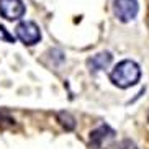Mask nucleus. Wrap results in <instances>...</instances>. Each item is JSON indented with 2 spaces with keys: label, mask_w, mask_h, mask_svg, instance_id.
<instances>
[{
  "label": "nucleus",
  "mask_w": 149,
  "mask_h": 149,
  "mask_svg": "<svg viewBox=\"0 0 149 149\" xmlns=\"http://www.w3.org/2000/svg\"><path fill=\"white\" fill-rule=\"evenodd\" d=\"M141 79V69L134 61L125 59V61L118 62L115 69L110 74V80L113 82V85L120 88H130L133 85L139 82Z\"/></svg>",
  "instance_id": "f257e3e1"
},
{
  "label": "nucleus",
  "mask_w": 149,
  "mask_h": 149,
  "mask_svg": "<svg viewBox=\"0 0 149 149\" xmlns=\"http://www.w3.org/2000/svg\"><path fill=\"white\" fill-rule=\"evenodd\" d=\"M57 121L61 123V126L66 128L67 131H72L75 128V120L69 111H59L57 113Z\"/></svg>",
  "instance_id": "0eeeda50"
},
{
  "label": "nucleus",
  "mask_w": 149,
  "mask_h": 149,
  "mask_svg": "<svg viewBox=\"0 0 149 149\" xmlns=\"http://www.w3.org/2000/svg\"><path fill=\"white\" fill-rule=\"evenodd\" d=\"M115 149H138V146H136L131 139H123L115 146Z\"/></svg>",
  "instance_id": "6e6552de"
},
{
  "label": "nucleus",
  "mask_w": 149,
  "mask_h": 149,
  "mask_svg": "<svg viewBox=\"0 0 149 149\" xmlns=\"http://www.w3.org/2000/svg\"><path fill=\"white\" fill-rule=\"evenodd\" d=\"M25 12L26 8L22 0H0V15L8 22L20 20Z\"/></svg>",
  "instance_id": "39448f33"
},
{
  "label": "nucleus",
  "mask_w": 149,
  "mask_h": 149,
  "mask_svg": "<svg viewBox=\"0 0 149 149\" xmlns=\"http://www.w3.org/2000/svg\"><path fill=\"white\" fill-rule=\"evenodd\" d=\"M115 141V131L108 125H102L90 133V148L92 149H108Z\"/></svg>",
  "instance_id": "20e7f679"
},
{
  "label": "nucleus",
  "mask_w": 149,
  "mask_h": 149,
  "mask_svg": "<svg viewBox=\"0 0 149 149\" xmlns=\"http://www.w3.org/2000/svg\"><path fill=\"white\" fill-rule=\"evenodd\" d=\"M0 40H3L7 41V43H15V38L12 35H10L8 31L5 30L3 26H0Z\"/></svg>",
  "instance_id": "1a4fd4ad"
},
{
  "label": "nucleus",
  "mask_w": 149,
  "mask_h": 149,
  "mask_svg": "<svg viewBox=\"0 0 149 149\" xmlns=\"http://www.w3.org/2000/svg\"><path fill=\"white\" fill-rule=\"evenodd\" d=\"M139 12L138 0H113V13L121 23L134 20Z\"/></svg>",
  "instance_id": "7ed1b4c3"
},
{
  "label": "nucleus",
  "mask_w": 149,
  "mask_h": 149,
  "mask_svg": "<svg viewBox=\"0 0 149 149\" xmlns=\"http://www.w3.org/2000/svg\"><path fill=\"white\" fill-rule=\"evenodd\" d=\"M17 38L26 46H33V44L40 43L41 40V30L35 22H20L15 28Z\"/></svg>",
  "instance_id": "f03ea898"
},
{
  "label": "nucleus",
  "mask_w": 149,
  "mask_h": 149,
  "mask_svg": "<svg viewBox=\"0 0 149 149\" xmlns=\"http://www.w3.org/2000/svg\"><path fill=\"white\" fill-rule=\"evenodd\" d=\"M111 59H113L111 53L103 51V53H98V54H95V56H92L90 59H87V67L92 70V72H98V70L108 67Z\"/></svg>",
  "instance_id": "423d86ee"
},
{
  "label": "nucleus",
  "mask_w": 149,
  "mask_h": 149,
  "mask_svg": "<svg viewBox=\"0 0 149 149\" xmlns=\"http://www.w3.org/2000/svg\"><path fill=\"white\" fill-rule=\"evenodd\" d=\"M148 118H149V116H148Z\"/></svg>",
  "instance_id": "9d476101"
}]
</instances>
